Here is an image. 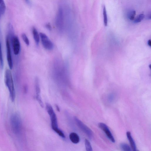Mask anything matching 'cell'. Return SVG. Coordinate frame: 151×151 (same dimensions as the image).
I'll return each mask as SVG.
<instances>
[{
  "label": "cell",
  "mask_w": 151,
  "mask_h": 151,
  "mask_svg": "<svg viewBox=\"0 0 151 151\" xmlns=\"http://www.w3.org/2000/svg\"><path fill=\"white\" fill-rule=\"evenodd\" d=\"M46 108L50 118L52 129L59 136L65 138V136L64 133L58 127L57 116L52 106L50 104L47 103L46 105Z\"/></svg>",
  "instance_id": "2"
},
{
  "label": "cell",
  "mask_w": 151,
  "mask_h": 151,
  "mask_svg": "<svg viewBox=\"0 0 151 151\" xmlns=\"http://www.w3.org/2000/svg\"><path fill=\"white\" fill-rule=\"evenodd\" d=\"M115 97V94L114 93H111L108 95V98L109 101L112 102L114 100Z\"/></svg>",
  "instance_id": "23"
},
{
  "label": "cell",
  "mask_w": 151,
  "mask_h": 151,
  "mask_svg": "<svg viewBox=\"0 0 151 151\" xmlns=\"http://www.w3.org/2000/svg\"><path fill=\"white\" fill-rule=\"evenodd\" d=\"M6 46L7 50V59L9 67L10 69L13 68V62L12 57L11 48L9 37H7L6 39Z\"/></svg>",
  "instance_id": "10"
},
{
  "label": "cell",
  "mask_w": 151,
  "mask_h": 151,
  "mask_svg": "<svg viewBox=\"0 0 151 151\" xmlns=\"http://www.w3.org/2000/svg\"><path fill=\"white\" fill-rule=\"evenodd\" d=\"M45 26L49 30H50L51 29V26L50 25L49 23L47 24Z\"/></svg>",
  "instance_id": "24"
},
{
  "label": "cell",
  "mask_w": 151,
  "mask_h": 151,
  "mask_svg": "<svg viewBox=\"0 0 151 151\" xmlns=\"http://www.w3.org/2000/svg\"><path fill=\"white\" fill-rule=\"evenodd\" d=\"M6 6L5 3L3 0H0V12L1 14H3L5 12Z\"/></svg>",
  "instance_id": "17"
},
{
  "label": "cell",
  "mask_w": 151,
  "mask_h": 151,
  "mask_svg": "<svg viewBox=\"0 0 151 151\" xmlns=\"http://www.w3.org/2000/svg\"><path fill=\"white\" fill-rule=\"evenodd\" d=\"M32 32L34 39L37 45H38L39 42V35L36 29L34 27L32 29Z\"/></svg>",
  "instance_id": "14"
},
{
  "label": "cell",
  "mask_w": 151,
  "mask_h": 151,
  "mask_svg": "<svg viewBox=\"0 0 151 151\" xmlns=\"http://www.w3.org/2000/svg\"><path fill=\"white\" fill-rule=\"evenodd\" d=\"M85 144L86 151H93L91 143L88 139H85Z\"/></svg>",
  "instance_id": "18"
},
{
  "label": "cell",
  "mask_w": 151,
  "mask_h": 151,
  "mask_svg": "<svg viewBox=\"0 0 151 151\" xmlns=\"http://www.w3.org/2000/svg\"><path fill=\"white\" fill-rule=\"evenodd\" d=\"M120 147L122 151H131L130 146L125 143H121L120 145Z\"/></svg>",
  "instance_id": "16"
},
{
  "label": "cell",
  "mask_w": 151,
  "mask_h": 151,
  "mask_svg": "<svg viewBox=\"0 0 151 151\" xmlns=\"http://www.w3.org/2000/svg\"><path fill=\"white\" fill-rule=\"evenodd\" d=\"M22 37L25 44L29 45V41L25 33H23L22 34Z\"/></svg>",
  "instance_id": "22"
},
{
  "label": "cell",
  "mask_w": 151,
  "mask_h": 151,
  "mask_svg": "<svg viewBox=\"0 0 151 151\" xmlns=\"http://www.w3.org/2000/svg\"><path fill=\"white\" fill-rule=\"evenodd\" d=\"M69 138L72 142L77 144L80 141V138L78 134L75 132H71L69 135Z\"/></svg>",
  "instance_id": "13"
},
{
  "label": "cell",
  "mask_w": 151,
  "mask_h": 151,
  "mask_svg": "<svg viewBox=\"0 0 151 151\" xmlns=\"http://www.w3.org/2000/svg\"><path fill=\"white\" fill-rule=\"evenodd\" d=\"M136 15V11L134 10H131L129 12L127 16L128 18L131 20H134Z\"/></svg>",
  "instance_id": "19"
},
{
  "label": "cell",
  "mask_w": 151,
  "mask_h": 151,
  "mask_svg": "<svg viewBox=\"0 0 151 151\" xmlns=\"http://www.w3.org/2000/svg\"><path fill=\"white\" fill-rule=\"evenodd\" d=\"M103 15L104 25L105 26L107 25L108 18L106 8L105 5H104L103 9Z\"/></svg>",
  "instance_id": "15"
},
{
  "label": "cell",
  "mask_w": 151,
  "mask_h": 151,
  "mask_svg": "<svg viewBox=\"0 0 151 151\" xmlns=\"http://www.w3.org/2000/svg\"><path fill=\"white\" fill-rule=\"evenodd\" d=\"M127 138L130 143L131 148L133 151H137L136 147L135 142L132 137L130 132L128 131L126 133Z\"/></svg>",
  "instance_id": "12"
},
{
  "label": "cell",
  "mask_w": 151,
  "mask_h": 151,
  "mask_svg": "<svg viewBox=\"0 0 151 151\" xmlns=\"http://www.w3.org/2000/svg\"><path fill=\"white\" fill-rule=\"evenodd\" d=\"M0 66L1 68L3 69L4 66V61L3 58L2 51L1 50V42L0 41Z\"/></svg>",
  "instance_id": "21"
},
{
  "label": "cell",
  "mask_w": 151,
  "mask_h": 151,
  "mask_svg": "<svg viewBox=\"0 0 151 151\" xmlns=\"http://www.w3.org/2000/svg\"><path fill=\"white\" fill-rule=\"evenodd\" d=\"M99 127L105 133L108 138L112 142H115V140L109 127L105 124L99 123L98 124Z\"/></svg>",
  "instance_id": "9"
},
{
  "label": "cell",
  "mask_w": 151,
  "mask_h": 151,
  "mask_svg": "<svg viewBox=\"0 0 151 151\" xmlns=\"http://www.w3.org/2000/svg\"><path fill=\"white\" fill-rule=\"evenodd\" d=\"M67 72L65 67L59 62H55L53 70V75L55 81L59 84L66 82Z\"/></svg>",
  "instance_id": "1"
},
{
  "label": "cell",
  "mask_w": 151,
  "mask_h": 151,
  "mask_svg": "<svg viewBox=\"0 0 151 151\" xmlns=\"http://www.w3.org/2000/svg\"><path fill=\"white\" fill-rule=\"evenodd\" d=\"M145 17V15L143 14H141L134 20V23H138L140 22Z\"/></svg>",
  "instance_id": "20"
},
{
  "label": "cell",
  "mask_w": 151,
  "mask_h": 151,
  "mask_svg": "<svg viewBox=\"0 0 151 151\" xmlns=\"http://www.w3.org/2000/svg\"><path fill=\"white\" fill-rule=\"evenodd\" d=\"M35 88L36 93V98L40 106L43 107V104L40 95V88L39 81L38 78L36 77L35 80Z\"/></svg>",
  "instance_id": "8"
},
{
  "label": "cell",
  "mask_w": 151,
  "mask_h": 151,
  "mask_svg": "<svg viewBox=\"0 0 151 151\" xmlns=\"http://www.w3.org/2000/svg\"><path fill=\"white\" fill-rule=\"evenodd\" d=\"M75 122L78 127L90 139L92 138L93 133L92 130L77 117H74Z\"/></svg>",
  "instance_id": "6"
},
{
  "label": "cell",
  "mask_w": 151,
  "mask_h": 151,
  "mask_svg": "<svg viewBox=\"0 0 151 151\" xmlns=\"http://www.w3.org/2000/svg\"><path fill=\"white\" fill-rule=\"evenodd\" d=\"M137 151H138V150H137Z\"/></svg>",
  "instance_id": "27"
},
{
  "label": "cell",
  "mask_w": 151,
  "mask_h": 151,
  "mask_svg": "<svg viewBox=\"0 0 151 151\" xmlns=\"http://www.w3.org/2000/svg\"><path fill=\"white\" fill-rule=\"evenodd\" d=\"M4 79L5 85L9 91L10 99L12 102H13L15 98V91L12 75L9 69H6Z\"/></svg>",
  "instance_id": "3"
},
{
  "label": "cell",
  "mask_w": 151,
  "mask_h": 151,
  "mask_svg": "<svg viewBox=\"0 0 151 151\" xmlns=\"http://www.w3.org/2000/svg\"><path fill=\"white\" fill-rule=\"evenodd\" d=\"M150 66H151V65L150 64L149 65V67L150 68Z\"/></svg>",
  "instance_id": "26"
},
{
  "label": "cell",
  "mask_w": 151,
  "mask_h": 151,
  "mask_svg": "<svg viewBox=\"0 0 151 151\" xmlns=\"http://www.w3.org/2000/svg\"><path fill=\"white\" fill-rule=\"evenodd\" d=\"M11 128L13 133L17 135H19L22 129V123L21 118L17 113L12 115L10 119Z\"/></svg>",
  "instance_id": "4"
},
{
  "label": "cell",
  "mask_w": 151,
  "mask_h": 151,
  "mask_svg": "<svg viewBox=\"0 0 151 151\" xmlns=\"http://www.w3.org/2000/svg\"><path fill=\"white\" fill-rule=\"evenodd\" d=\"M147 44L148 45L150 46L151 47V41L150 40H148L147 41Z\"/></svg>",
  "instance_id": "25"
},
{
  "label": "cell",
  "mask_w": 151,
  "mask_h": 151,
  "mask_svg": "<svg viewBox=\"0 0 151 151\" xmlns=\"http://www.w3.org/2000/svg\"><path fill=\"white\" fill-rule=\"evenodd\" d=\"M12 44L13 52L15 55H17L20 49V44L19 39L16 36H14L12 38Z\"/></svg>",
  "instance_id": "11"
},
{
  "label": "cell",
  "mask_w": 151,
  "mask_h": 151,
  "mask_svg": "<svg viewBox=\"0 0 151 151\" xmlns=\"http://www.w3.org/2000/svg\"><path fill=\"white\" fill-rule=\"evenodd\" d=\"M55 23L58 30L62 32L64 27V16L63 10L61 6L58 9L55 19Z\"/></svg>",
  "instance_id": "5"
},
{
  "label": "cell",
  "mask_w": 151,
  "mask_h": 151,
  "mask_svg": "<svg viewBox=\"0 0 151 151\" xmlns=\"http://www.w3.org/2000/svg\"><path fill=\"white\" fill-rule=\"evenodd\" d=\"M40 36L44 47L48 50H52L53 47V44L47 35L44 33L40 32Z\"/></svg>",
  "instance_id": "7"
}]
</instances>
